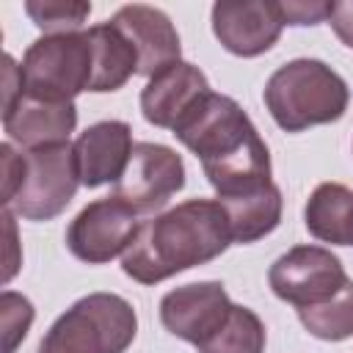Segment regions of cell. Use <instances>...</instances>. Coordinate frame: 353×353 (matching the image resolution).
<instances>
[{
	"label": "cell",
	"mask_w": 353,
	"mask_h": 353,
	"mask_svg": "<svg viewBox=\"0 0 353 353\" xmlns=\"http://www.w3.org/2000/svg\"><path fill=\"white\" fill-rule=\"evenodd\" d=\"M210 91L212 88L207 83V74L199 66L176 61L157 72L154 77H149V83L141 91V113L149 124L174 130Z\"/></svg>",
	"instance_id": "12"
},
{
	"label": "cell",
	"mask_w": 353,
	"mask_h": 353,
	"mask_svg": "<svg viewBox=\"0 0 353 353\" xmlns=\"http://www.w3.org/2000/svg\"><path fill=\"white\" fill-rule=\"evenodd\" d=\"M347 281L350 279L345 273L342 259L328 248L309 243L292 245L268 270V284L273 295L292 303L295 309H312L328 303L345 290Z\"/></svg>",
	"instance_id": "7"
},
{
	"label": "cell",
	"mask_w": 353,
	"mask_h": 353,
	"mask_svg": "<svg viewBox=\"0 0 353 353\" xmlns=\"http://www.w3.org/2000/svg\"><path fill=\"white\" fill-rule=\"evenodd\" d=\"M281 14L287 25H317L325 22L328 17V3L320 0H292V3H281Z\"/></svg>",
	"instance_id": "23"
},
{
	"label": "cell",
	"mask_w": 353,
	"mask_h": 353,
	"mask_svg": "<svg viewBox=\"0 0 353 353\" xmlns=\"http://www.w3.org/2000/svg\"><path fill=\"white\" fill-rule=\"evenodd\" d=\"M85 33L94 50V77L88 91L94 94L119 91L132 74H138V50L119 25L108 19L91 25Z\"/></svg>",
	"instance_id": "16"
},
{
	"label": "cell",
	"mask_w": 353,
	"mask_h": 353,
	"mask_svg": "<svg viewBox=\"0 0 353 353\" xmlns=\"http://www.w3.org/2000/svg\"><path fill=\"white\" fill-rule=\"evenodd\" d=\"M138 331L132 303L116 292L74 301L44 334L39 353H124Z\"/></svg>",
	"instance_id": "4"
},
{
	"label": "cell",
	"mask_w": 353,
	"mask_h": 353,
	"mask_svg": "<svg viewBox=\"0 0 353 353\" xmlns=\"http://www.w3.org/2000/svg\"><path fill=\"white\" fill-rule=\"evenodd\" d=\"M77 127L74 102H39L30 97H19L14 108L3 110L6 135L19 143L25 152L69 143V135Z\"/></svg>",
	"instance_id": "15"
},
{
	"label": "cell",
	"mask_w": 353,
	"mask_h": 353,
	"mask_svg": "<svg viewBox=\"0 0 353 353\" xmlns=\"http://www.w3.org/2000/svg\"><path fill=\"white\" fill-rule=\"evenodd\" d=\"M182 188H185L182 157L171 146L141 141L135 143L121 179L113 185V196H119L135 212H157Z\"/></svg>",
	"instance_id": "9"
},
{
	"label": "cell",
	"mask_w": 353,
	"mask_h": 353,
	"mask_svg": "<svg viewBox=\"0 0 353 353\" xmlns=\"http://www.w3.org/2000/svg\"><path fill=\"white\" fill-rule=\"evenodd\" d=\"M325 22L334 28L339 41L353 50V0H331Z\"/></svg>",
	"instance_id": "25"
},
{
	"label": "cell",
	"mask_w": 353,
	"mask_h": 353,
	"mask_svg": "<svg viewBox=\"0 0 353 353\" xmlns=\"http://www.w3.org/2000/svg\"><path fill=\"white\" fill-rule=\"evenodd\" d=\"M281 3L273 0H221L212 6V33L223 50L240 58L268 52L284 28Z\"/></svg>",
	"instance_id": "10"
},
{
	"label": "cell",
	"mask_w": 353,
	"mask_h": 353,
	"mask_svg": "<svg viewBox=\"0 0 353 353\" xmlns=\"http://www.w3.org/2000/svg\"><path fill=\"white\" fill-rule=\"evenodd\" d=\"M25 14L33 19L36 28L50 33H74L91 14V3L83 0H28Z\"/></svg>",
	"instance_id": "21"
},
{
	"label": "cell",
	"mask_w": 353,
	"mask_h": 353,
	"mask_svg": "<svg viewBox=\"0 0 353 353\" xmlns=\"http://www.w3.org/2000/svg\"><path fill=\"white\" fill-rule=\"evenodd\" d=\"M229 243L232 226L223 204L218 199H188L141 223L121 256V270L141 284H157L221 256Z\"/></svg>",
	"instance_id": "2"
},
{
	"label": "cell",
	"mask_w": 353,
	"mask_h": 353,
	"mask_svg": "<svg viewBox=\"0 0 353 353\" xmlns=\"http://www.w3.org/2000/svg\"><path fill=\"white\" fill-rule=\"evenodd\" d=\"M312 237L331 245H353V190L339 182H320L303 210Z\"/></svg>",
	"instance_id": "17"
},
{
	"label": "cell",
	"mask_w": 353,
	"mask_h": 353,
	"mask_svg": "<svg viewBox=\"0 0 353 353\" xmlns=\"http://www.w3.org/2000/svg\"><path fill=\"white\" fill-rule=\"evenodd\" d=\"M229 312L232 301L221 281L182 284L160 301V323L165 331L190 345H201L210 334H215Z\"/></svg>",
	"instance_id": "11"
},
{
	"label": "cell",
	"mask_w": 353,
	"mask_h": 353,
	"mask_svg": "<svg viewBox=\"0 0 353 353\" xmlns=\"http://www.w3.org/2000/svg\"><path fill=\"white\" fill-rule=\"evenodd\" d=\"M298 320L317 339H325V342L350 339L353 336V281H347L345 290L328 303L298 309Z\"/></svg>",
	"instance_id": "20"
},
{
	"label": "cell",
	"mask_w": 353,
	"mask_h": 353,
	"mask_svg": "<svg viewBox=\"0 0 353 353\" xmlns=\"http://www.w3.org/2000/svg\"><path fill=\"white\" fill-rule=\"evenodd\" d=\"M113 25H119L127 39L135 44L138 50V74L154 77L157 72H163L165 66L182 61V44H179V33L174 28V22L168 19L165 11L154 8V6H143V3H132V6H121L113 17Z\"/></svg>",
	"instance_id": "13"
},
{
	"label": "cell",
	"mask_w": 353,
	"mask_h": 353,
	"mask_svg": "<svg viewBox=\"0 0 353 353\" xmlns=\"http://www.w3.org/2000/svg\"><path fill=\"white\" fill-rule=\"evenodd\" d=\"M36 312L33 303L14 292V290H3L0 295V323H3V353H14L17 345L28 336V328L33 323Z\"/></svg>",
	"instance_id": "22"
},
{
	"label": "cell",
	"mask_w": 353,
	"mask_h": 353,
	"mask_svg": "<svg viewBox=\"0 0 353 353\" xmlns=\"http://www.w3.org/2000/svg\"><path fill=\"white\" fill-rule=\"evenodd\" d=\"M226 215H229V226H232V243H256L265 234H270L279 223H281V210H284V199L276 182H268L259 190L234 196L221 201Z\"/></svg>",
	"instance_id": "18"
},
{
	"label": "cell",
	"mask_w": 353,
	"mask_h": 353,
	"mask_svg": "<svg viewBox=\"0 0 353 353\" xmlns=\"http://www.w3.org/2000/svg\"><path fill=\"white\" fill-rule=\"evenodd\" d=\"M138 212L119 196H105L85 204L66 229V248L88 265H105L124 254L135 240L141 223Z\"/></svg>",
	"instance_id": "8"
},
{
	"label": "cell",
	"mask_w": 353,
	"mask_h": 353,
	"mask_svg": "<svg viewBox=\"0 0 353 353\" xmlns=\"http://www.w3.org/2000/svg\"><path fill=\"white\" fill-rule=\"evenodd\" d=\"M0 160H3V207H6L14 199V193L22 182V154L11 143H3L0 146Z\"/></svg>",
	"instance_id": "24"
},
{
	"label": "cell",
	"mask_w": 353,
	"mask_h": 353,
	"mask_svg": "<svg viewBox=\"0 0 353 353\" xmlns=\"http://www.w3.org/2000/svg\"><path fill=\"white\" fill-rule=\"evenodd\" d=\"M265 342H268V334L259 314L248 306L232 303V312L221 323V328L210 334L201 345H196V350L199 353H262Z\"/></svg>",
	"instance_id": "19"
},
{
	"label": "cell",
	"mask_w": 353,
	"mask_h": 353,
	"mask_svg": "<svg viewBox=\"0 0 353 353\" xmlns=\"http://www.w3.org/2000/svg\"><path fill=\"white\" fill-rule=\"evenodd\" d=\"M262 97L284 132H303L314 124L339 121L350 102L342 74L317 58H295L279 66L268 77Z\"/></svg>",
	"instance_id": "3"
},
{
	"label": "cell",
	"mask_w": 353,
	"mask_h": 353,
	"mask_svg": "<svg viewBox=\"0 0 353 353\" xmlns=\"http://www.w3.org/2000/svg\"><path fill=\"white\" fill-rule=\"evenodd\" d=\"M74 143L22 152V182L6 204L25 221H50L66 210L80 188Z\"/></svg>",
	"instance_id": "6"
},
{
	"label": "cell",
	"mask_w": 353,
	"mask_h": 353,
	"mask_svg": "<svg viewBox=\"0 0 353 353\" xmlns=\"http://www.w3.org/2000/svg\"><path fill=\"white\" fill-rule=\"evenodd\" d=\"M22 94L39 102H72L91 88L94 50L85 30L39 36L22 55Z\"/></svg>",
	"instance_id": "5"
},
{
	"label": "cell",
	"mask_w": 353,
	"mask_h": 353,
	"mask_svg": "<svg viewBox=\"0 0 353 353\" xmlns=\"http://www.w3.org/2000/svg\"><path fill=\"white\" fill-rule=\"evenodd\" d=\"M132 149L135 143H132V130L127 121L110 119V121L91 124L74 141L80 182L85 188H99L108 182L116 185L132 157Z\"/></svg>",
	"instance_id": "14"
},
{
	"label": "cell",
	"mask_w": 353,
	"mask_h": 353,
	"mask_svg": "<svg viewBox=\"0 0 353 353\" xmlns=\"http://www.w3.org/2000/svg\"><path fill=\"white\" fill-rule=\"evenodd\" d=\"M204 168L218 201L265 188L270 179V152L248 113L226 94H204L199 105L171 130Z\"/></svg>",
	"instance_id": "1"
}]
</instances>
